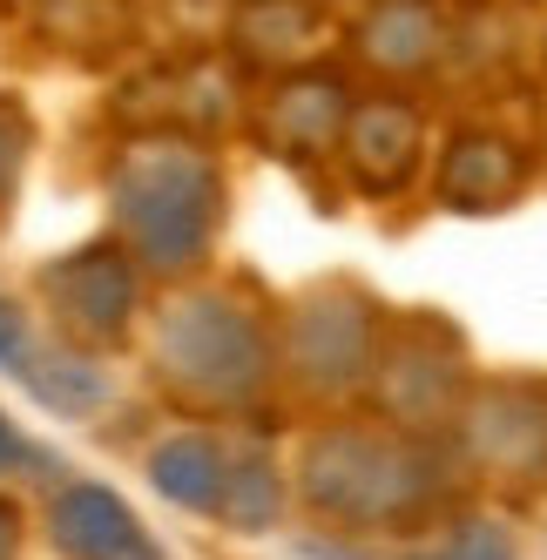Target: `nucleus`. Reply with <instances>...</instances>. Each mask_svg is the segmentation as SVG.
I'll list each match as a JSON object with an SVG mask.
<instances>
[{"label": "nucleus", "mask_w": 547, "mask_h": 560, "mask_svg": "<svg viewBox=\"0 0 547 560\" xmlns=\"http://www.w3.org/2000/svg\"><path fill=\"white\" fill-rule=\"evenodd\" d=\"M291 506L325 534L412 540L466 500L446 439H419L372 406L311 412L291 439Z\"/></svg>", "instance_id": "obj_1"}, {"label": "nucleus", "mask_w": 547, "mask_h": 560, "mask_svg": "<svg viewBox=\"0 0 547 560\" xmlns=\"http://www.w3.org/2000/svg\"><path fill=\"white\" fill-rule=\"evenodd\" d=\"M149 385L170 412L203 425H251L278 398V311L244 277H183L142 331Z\"/></svg>", "instance_id": "obj_2"}, {"label": "nucleus", "mask_w": 547, "mask_h": 560, "mask_svg": "<svg viewBox=\"0 0 547 560\" xmlns=\"http://www.w3.org/2000/svg\"><path fill=\"white\" fill-rule=\"evenodd\" d=\"M108 236L123 244L149 284H183L210 270L230 223V170L210 136L189 129H129L102 170Z\"/></svg>", "instance_id": "obj_3"}, {"label": "nucleus", "mask_w": 547, "mask_h": 560, "mask_svg": "<svg viewBox=\"0 0 547 560\" xmlns=\"http://www.w3.org/2000/svg\"><path fill=\"white\" fill-rule=\"evenodd\" d=\"M385 304L359 277H311L278 304V398L304 412L365 406Z\"/></svg>", "instance_id": "obj_4"}, {"label": "nucleus", "mask_w": 547, "mask_h": 560, "mask_svg": "<svg viewBox=\"0 0 547 560\" xmlns=\"http://www.w3.org/2000/svg\"><path fill=\"white\" fill-rule=\"evenodd\" d=\"M446 446L459 479L493 506L547 500V372H474Z\"/></svg>", "instance_id": "obj_5"}, {"label": "nucleus", "mask_w": 547, "mask_h": 560, "mask_svg": "<svg viewBox=\"0 0 547 560\" xmlns=\"http://www.w3.org/2000/svg\"><path fill=\"white\" fill-rule=\"evenodd\" d=\"M474 338L453 325L446 311L419 304V311H385L379 358H372V385L365 406L379 419H393L419 439H446L459 419V398L474 385Z\"/></svg>", "instance_id": "obj_6"}, {"label": "nucleus", "mask_w": 547, "mask_h": 560, "mask_svg": "<svg viewBox=\"0 0 547 560\" xmlns=\"http://www.w3.org/2000/svg\"><path fill=\"white\" fill-rule=\"evenodd\" d=\"M27 298H34V311H42V325L55 338L108 358V351H123L142 331L149 277L115 236H95V244H74V250L48 257L42 270H34Z\"/></svg>", "instance_id": "obj_7"}, {"label": "nucleus", "mask_w": 547, "mask_h": 560, "mask_svg": "<svg viewBox=\"0 0 547 560\" xmlns=\"http://www.w3.org/2000/svg\"><path fill=\"white\" fill-rule=\"evenodd\" d=\"M426 155H433V115L412 89H365L351 95L345 129H338V155L331 170L345 176V189L372 196V203H393L426 176Z\"/></svg>", "instance_id": "obj_8"}, {"label": "nucleus", "mask_w": 547, "mask_h": 560, "mask_svg": "<svg viewBox=\"0 0 547 560\" xmlns=\"http://www.w3.org/2000/svg\"><path fill=\"white\" fill-rule=\"evenodd\" d=\"M345 55L372 89H419L453 55V21L440 0H372L345 27Z\"/></svg>", "instance_id": "obj_9"}, {"label": "nucleus", "mask_w": 547, "mask_h": 560, "mask_svg": "<svg viewBox=\"0 0 547 560\" xmlns=\"http://www.w3.org/2000/svg\"><path fill=\"white\" fill-rule=\"evenodd\" d=\"M351 108V82L338 68H298V74H270V89L251 115L257 142L291 170H325L338 155V129Z\"/></svg>", "instance_id": "obj_10"}, {"label": "nucleus", "mask_w": 547, "mask_h": 560, "mask_svg": "<svg viewBox=\"0 0 547 560\" xmlns=\"http://www.w3.org/2000/svg\"><path fill=\"white\" fill-rule=\"evenodd\" d=\"M534 189V149L507 129L466 122L433 155V196L453 217H500Z\"/></svg>", "instance_id": "obj_11"}, {"label": "nucleus", "mask_w": 547, "mask_h": 560, "mask_svg": "<svg viewBox=\"0 0 547 560\" xmlns=\"http://www.w3.org/2000/svg\"><path fill=\"white\" fill-rule=\"evenodd\" d=\"M42 534L61 560H170L142 513L102 479H61L42 506Z\"/></svg>", "instance_id": "obj_12"}, {"label": "nucleus", "mask_w": 547, "mask_h": 560, "mask_svg": "<svg viewBox=\"0 0 547 560\" xmlns=\"http://www.w3.org/2000/svg\"><path fill=\"white\" fill-rule=\"evenodd\" d=\"M129 129H189V136H217L237 115V61H176L155 68L142 82L123 89L115 102Z\"/></svg>", "instance_id": "obj_13"}, {"label": "nucleus", "mask_w": 547, "mask_h": 560, "mask_svg": "<svg viewBox=\"0 0 547 560\" xmlns=\"http://www.w3.org/2000/svg\"><path fill=\"white\" fill-rule=\"evenodd\" d=\"M331 48L325 0H237L223 21V55L244 74H298L318 68Z\"/></svg>", "instance_id": "obj_14"}, {"label": "nucleus", "mask_w": 547, "mask_h": 560, "mask_svg": "<svg viewBox=\"0 0 547 560\" xmlns=\"http://www.w3.org/2000/svg\"><path fill=\"white\" fill-rule=\"evenodd\" d=\"M291 506V459L278 453L270 432H230V466H223V500L217 527L223 534H278Z\"/></svg>", "instance_id": "obj_15"}, {"label": "nucleus", "mask_w": 547, "mask_h": 560, "mask_svg": "<svg viewBox=\"0 0 547 560\" xmlns=\"http://www.w3.org/2000/svg\"><path fill=\"white\" fill-rule=\"evenodd\" d=\"M223 466H230V432H223V425H203V419L170 425L163 439H149V453H142L149 487L163 493L170 506L203 513V520H217V500H223Z\"/></svg>", "instance_id": "obj_16"}, {"label": "nucleus", "mask_w": 547, "mask_h": 560, "mask_svg": "<svg viewBox=\"0 0 547 560\" xmlns=\"http://www.w3.org/2000/svg\"><path fill=\"white\" fill-rule=\"evenodd\" d=\"M399 560H521V534L507 520V506H453Z\"/></svg>", "instance_id": "obj_17"}, {"label": "nucleus", "mask_w": 547, "mask_h": 560, "mask_svg": "<svg viewBox=\"0 0 547 560\" xmlns=\"http://www.w3.org/2000/svg\"><path fill=\"white\" fill-rule=\"evenodd\" d=\"M27 155H34V115L21 95L0 89V223L14 217V196H21V176H27Z\"/></svg>", "instance_id": "obj_18"}, {"label": "nucleus", "mask_w": 547, "mask_h": 560, "mask_svg": "<svg viewBox=\"0 0 547 560\" xmlns=\"http://www.w3.org/2000/svg\"><path fill=\"white\" fill-rule=\"evenodd\" d=\"M34 459H42V453H34L27 439H21V425L0 412V479H14V472H21V466H34Z\"/></svg>", "instance_id": "obj_19"}, {"label": "nucleus", "mask_w": 547, "mask_h": 560, "mask_svg": "<svg viewBox=\"0 0 547 560\" xmlns=\"http://www.w3.org/2000/svg\"><path fill=\"white\" fill-rule=\"evenodd\" d=\"M21 540H27V527H21V506H8V500H0V560H21Z\"/></svg>", "instance_id": "obj_20"}, {"label": "nucleus", "mask_w": 547, "mask_h": 560, "mask_svg": "<svg viewBox=\"0 0 547 560\" xmlns=\"http://www.w3.org/2000/svg\"><path fill=\"white\" fill-rule=\"evenodd\" d=\"M540 82H547V55H540Z\"/></svg>", "instance_id": "obj_21"}, {"label": "nucleus", "mask_w": 547, "mask_h": 560, "mask_svg": "<svg viewBox=\"0 0 547 560\" xmlns=\"http://www.w3.org/2000/svg\"><path fill=\"white\" fill-rule=\"evenodd\" d=\"M359 8H372V0H359Z\"/></svg>", "instance_id": "obj_22"}]
</instances>
